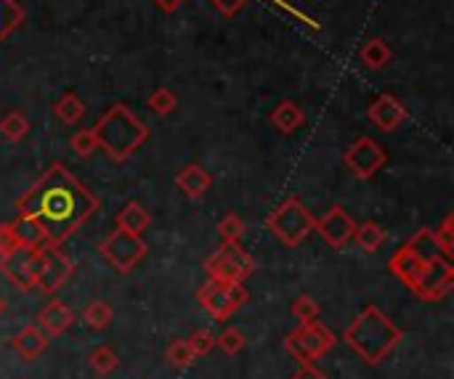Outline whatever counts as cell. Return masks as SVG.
<instances>
[{"mask_svg": "<svg viewBox=\"0 0 454 379\" xmlns=\"http://www.w3.org/2000/svg\"><path fill=\"white\" fill-rule=\"evenodd\" d=\"M98 197L85 189L64 162H51V167L16 199V213L43 223L48 247H61L98 213Z\"/></svg>", "mask_w": 454, "mask_h": 379, "instance_id": "obj_1", "label": "cell"}, {"mask_svg": "<svg viewBox=\"0 0 454 379\" xmlns=\"http://www.w3.org/2000/svg\"><path fill=\"white\" fill-rule=\"evenodd\" d=\"M189 345H192V351H194L197 359H200V356H207V353L215 348V335H213L210 329H197V332L189 337Z\"/></svg>", "mask_w": 454, "mask_h": 379, "instance_id": "obj_37", "label": "cell"}, {"mask_svg": "<svg viewBox=\"0 0 454 379\" xmlns=\"http://www.w3.org/2000/svg\"><path fill=\"white\" fill-rule=\"evenodd\" d=\"M454 287V266L450 263V258H436L426 266V271L420 274V279L415 282L412 292L426 300V303H436L444 300Z\"/></svg>", "mask_w": 454, "mask_h": 379, "instance_id": "obj_11", "label": "cell"}, {"mask_svg": "<svg viewBox=\"0 0 454 379\" xmlns=\"http://www.w3.org/2000/svg\"><path fill=\"white\" fill-rule=\"evenodd\" d=\"M335 343H338L335 332L322 321H314V324H298V329H293L285 337V351L298 364H314L322 356H327L335 348Z\"/></svg>", "mask_w": 454, "mask_h": 379, "instance_id": "obj_5", "label": "cell"}, {"mask_svg": "<svg viewBox=\"0 0 454 379\" xmlns=\"http://www.w3.org/2000/svg\"><path fill=\"white\" fill-rule=\"evenodd\" d=\"M160 11H165V13H173V11H178V5L184 3V0H152Z\"/></svg>", "mask_w": 454, "mask_h": 379, "instance_id": "obj_41", "label": "cell"}, {"mask_svg": "<svg viewBox=\"0 0 454 379\" xmlns=\"http://www.w3.org/2000/svg\"><path fill=\"white\" fill-rule=\"evenodd\" d=\"M74 319L77 316H74V311L67 303H61L59 298H48V303L37 311L35 324L40 327V332L48 340H53V337H61L74 324Z\"/></svg>", "mask_w": 454, "mask_h": 379, "instance_id": "obj_14", "label": "cell"}, {"mask_svg": "<svg viewBox=\"0 0 454 379\" xmlns=\"http://www.w3.org/2000/svg\"><path fill=\"white\" fill-rule=\"evenodd\" d=\"M247 300H250V292L245 290V284H237V282L207 279V282L197 290V303H200L215 321L231 319Z\"/></svg>", "mask_w": 454, "mask_h": 379, "instance_id": "obj_6", "label": "cell"}, {"mask_svg": "<svg viewBox=\"0 0 454 379\" xmlns=\"http://www.w3.org/2000/svg\"><path fill=\"white\" fill-rule=\"evenodd\" d=\"M434 239H436V244H439L442 255H444V258H450L454 250V215L452 213H450V215L442 220V226L434 231Z\"/></svg>", "mask_w": 454, "mask_h": 379, "instance_id": "obj_36", "label": "cell"}, {"mask_svg": "<svg viewBox=\"0 0 454 379\" xmlns=\"http://www.w3.org/2000/svg\"><path fill=\"white\" fill-rule=\"evenodd\" d=\"M404 340V332L378 308V306H367L354 321L351 327H346L343 332V343L367 364V367H378L383 364Z\"/></svg>", "mask_w": 454, "mask_h": 379, "instance_id": "obj_2", "label": "cell"}, {"mask_svg": "<svg viewBox=\"0 0 454 379\" xmlns=\"http://www.w3.org/2000/svg\"><path fill=\"white\" fill-rule=\"evenodd\" d=\"M112 319H114V311H112V306L109 303H104V300H93V303H88L85 306V311H82V321H85V327H90V329H106L109 324H112Z\"/></svg>", "mask_w": 454, "mask_h": 379, "instance_id": "obj_28", "label": "cell"}, {"mask_svg": "<svg viewBox=\"0 0 454 379\" xmlns=\"http://www.w3.org/2000/svg\"><path fill=\"white\" fill-rule=\"evenodd\" d=\"M218 236H221L223 244H237V242H242V236H245V220H242L239 215L229 213V215L218 223Z\"/></svg>", "mask_w": 454, "mask_h": 379, "instance_id": "obj_32", "label": "cell"}, {"mask_svg": "<svg viewBox=\"0 0 454 379\" xmlns=\"http://www.w3.org/2000/svg\"><path fill=\"white\" fill-rule=\"evenodd\" d=\"M93 135L98 141V149L112 162H128L149 138L146 122L122 101L112 104L98 122L93 125Z\"/></svg>", "mask_w": 454, "mask_h": 379, "instance_id": "obj_3", "label": "cell"}, {"mask_svg": "<svg viewBox=\"0 0 454 379\" xmlns=\"http://www.w3.org/2000/svg\"><path fill=\"white\" fill-rule=\"evenodd\" d=\"M250 0H210V5L221 13V16H237Z\"/></svg>", "mask_w": 454, "mask_h": 379, "instance_id": "obj_38", "label": "cell"}, {"mask_svg": "<svg viewBox=\"0 0 454 379\" xmlns=\"http://www.w3.org/2000/svg\"><path fill=\"white\" fill-rule=\"evenodd\" d=\"M27 13L16 0H0V43L24 24Z\"/></svg>", "mask_w": 454, "mask_h": 379, "instance_id": "obj_26", "label": "cell"}, {"mask_svg": "<svg viewBox=\"0 0 454 379\" xmlns=\"http://www.w3.org/2000/svg\"><path fill=\"white\" fill-rule=\"evenodd\" d=\"M11 348L21 361H37L45 351H48V337L40 332L37 324H24L13 337H11Z\"/></svg>", "mask_w": 454, "mask_h": 379, "instance_id": "obj_17", "label": "cell"}, {"mask_svg": "<svg viewBox=\"0 0 454 379\" xmlns=\"http://www.w3.org/2000/svg\"><path fill=\"white\" fill-rule=\"evenodd\" d=\"M5 308H8V306H5V300H3V298H0V316H3V313H5Z\"/></svg>", "mask_w": 454, "mask_h": 379, "instance_id": "obj_42", "label": "cell"}, {"mask_svg": "<svg viewBox=\"0 0 454 379\" xmlns=\"http://www.w3.org/2000/svg\"><path fill=\"white\" fill-rule=\"evenodd\" d=\"M16 247H19V242H16V236H13V231H11V226H8V223H0V258L8 255V252L16 250Z\"/></svg>", "mask_w": 454, "mask_h": 379, "instance_id": "obj_39", "label": "cell"}, {"mask_svg": "<svg viewBox=\"0 0 454 379\" xmlns=\"http://www.w3.org/2000/svg\"><path fill=\"white\" fill-rule=\"evenodd\" d=\"M176 186L189 197V199H202L210 186H213V175L202 167V165H186L178 175H176Z\"/></svg>", "mask_w": 454, "mask_h": 379, "instance_id": "obj_18", "label": "cell"}, {"mask_svg": "<svg viewBox=\"0 0 454 379\" xmlns=\"http://www.w3.org/2000/svg\"><path fill=\"white\" fill-rule=\"evenodd\" d=\"M386 239H388L386 228H383L380 223H375V220L359 223V226L354 228V236H351V242H354L359 250H364L367 255H375V252L386 244Z\"/></svg>", "mask_w": 454, "mask_h": 379, "instance_id": "obj_21", "label": "cell"}, {"mask_svg": "<svg viewBox=\"0 0 454 379\" xmlns=\"http://www.w3.org/2000/svg\"><path fill=\"white\" fill-rule=\"evenodd\" d=\"M314 215L309 213V207L301 202V197H287L269 218H266V228L274 234L277 242H282L285 247H298L306 242V236L314 231Z\"/></svg>", "mask_w": 454, "mask_h": 379, "instance_id": "obj_4", "label": "cell"}, {"mask_svg": "<svg viewBox=\"0 0 454 379\" xmlns=\"http://www.w3.org/2000/svg\"><path fill=\"white\" fill-rule=\"evenodd\" d=\"M152 226V215L138 205V202H128L120 213H117V228L141 236L146 228Z\"/></svg>", "mask_w": 454, "mask_h": 379, "instance_id": "obj_22", "label": "cell"}, {"mask_svg": "<svg viewBox=\"0 0 454 379\" xmlns=\"http://www.w3.org/2000/svg\"><path fill=\"white\" fill-rule=\"evenodd\" d=\"M269 120H271V125H274L279 133L293 135V133L306 122V114H303V109H301L295 101H282V104H277V106L271 109Z\"/></svg>", "mask_w": 454, "mask_h": 379, "instance_id": "obj_20", "label": "cell"}, {"mask_svg": "<svg viewBox=\"0 0 454 379\" xmlns=\"http://www.w3.org/2000/svg\"><path fill=\"white\" fill-rule=\"evenodd\" d=\"M290 379H327V375L325 372H319L314 364H301V369L293 375Z\"/></svg>", "mask_w": 454, "mask_h": 379, "instance_id": "obj_40", "label": "cell"}, {"mask_svg": "<svg viewBox=\"0 0 454 379\" xmlns=\"http://www.w3.org/2000/svg\"><path fill=\"white\" fill-rule=\"evenodd\" d=\"M69 146H72V151H74L80 159L93 157V151L98 149V141H96V135H93V128H82V130H77V133L72 135Z\"/></svg>", "mask_w": 454, "mask_h": 379, "instance_id": "obj_34", "label": "cell"}, {"mask_svg": "<svg viewBox=\"0 0 454 379\" xmlns=\"http://www.w3.org/2000/svg\"><path fill=\"white\" fill-rule=\"evenodd\" d=\"M367 117H370V122H372L378 130H383V133H394V130L407 120V106H404L396 96H391V93H380V96L370 104Z\"/></svg>", "mask_w": 454, "mask_h": 379, "instance_id": "obj_15", "label": "cell"}, {"mask_svg": "<svg viewBox=\"0 0 454 379\" xmlns=\"http://www.w3.org/2000/svg\"><path fill=\"white\" fill-rule=\"evenodd\" d=\"M412 252H418L423 260H436V258H442V250H439V244H436V239H434V228H428V226H423L412 239H407L404 242Z\"/></svg>", "mask_w": 454, "mask_h": 379, "instance_id": "obj_27", "label": "cell"}, {"mask_svg": "<svg viewBox=\"0 0 454 379\" xmlns=\"http://www.w3.org/2000/svg\"><path fill=\"white\" fill-rule=\"evenodd\" d=\"M165 361H168L173 369L181 372V369H189V367L197 361V356H194L189 340H173V343L168 345V351H165Z\"/></svg>", "mask_w": 454, "mask_h": 379, "instance_id": "obj_30", "label": "cell"}, {"mask_svg": "<svg viewBox=\"0 0 454 379\" xmlns=\"http://www.w3.org/2000/svg\"><path fill=\"white\" fill-rule=\"evenodd\" d=\"M74 274V263L61 252V247H43V263H40V274H37V287L43 295L53 298Z\"/></svg>", "mask_w": 454, "mask_h": 379, "instance_id": "obj_12", "label": "cell"}, {"mask_svg": "<svg viewBox=\"0 0 454 379\" xmlns=\"http://www.w3.org/2000/svg\"><path fill=\"white\" fill-rule=\"evenodd\" d=\"M53 114H56L64 125H77V122L85 117V104H82V98H80L77 93L67 90V93H61V96L56 98Z\"/></svg>", "mask_w": 454, "mask_h": 379, "instance_id": "obj_24", "label": "cell"}, {"mask_svg": "<svg viewBox=\"0 0 454 379\" xmlns=\"http://www.w3.org/2000/svg\"><path fill=\"white\" fill-rule=\"evenodd\" d=\"M255 271V258L237 242V244H221L207 260H205V274L207 279L218 282H237L245 284Z\"/></svg>", "mask_w": 454, "mask_h": 379, "instance_id": "obj_7", "label": "cell"}, {"mask_svg": "<svg viewBox=\"0 0 454 379\" xmlns=\"http://www.w3.org/2000/svg\"><path fill=\"white\" fill-rule=\"evenodd\" d=\"M431 260H423L418 252H412L407 244H402L396 252H394V258L388 260V271L404 284V287H415V282L420 279V274L426 271V266H428Z\"/></svg>", "mask_w": 454, "mask_h": 379, "instance_id": "obj_16", "label": "cell"}, {"mask_svg": "<svg viewBox=\"0 0 454 379\" xmlns=\"http://www.w3.org/2000/svg\"><path fill=\"white\" fill-rule=\"evenodd\" d=\"M29 133V120L19 112V109H11L0 117V135L11 143H19L24 141Z\"/></svg>", "mask_w": 454, "mask_h": 379, "instance_id": "obj_25", "label": "cell"}, {"mask_svg": "<svg viewBox=\"0 0 454 379\" xmlns=\"http://www.w3.org/2000/svg\"><path fill=\"white\" fill-rule=\"evenodd\" d=\"M215 348H221V353H226V356L242 353V351H245V335H242V329H234V327L223 329V332L215 337Z\"/></svg>", "mask_w": 454, "mask_h": 379, "instance_id": "obj_35", "label": "cell"}, {"mask_svg": "<svg viewBox=\"0 0 454 379\" xmlns=\"http://www.w3.org/2000/svg\"><path fill=\"white\" fill-rule=\"evenodd\" d=\"M8 226H11L19 247H45L48 244V234H45L43 223L37 218H32V215L19 213Z\"/></svg>", "mask_w": 454, "mask_h": 379, "instance_id": "obj_19", "label": "cell"}, {"mask_svg": "<svg viewBox=\"0 0 454 379\" xmlns=\"http://www.w3.org/2000/svg\"><path fill=\"white\" fill-rule=\"evenodd\" d=\"M88 364H90L93 375H98V377H109L112 372H117V367H120V359H117V353H114L112 348L101 345V348L90 351V356H88Z\"/></svg>", "mask_w": 454, "mask_h": 379, "instance_id": "obj_29", "label": "cell"}, {"mask_svg": "<svg viewBox=\"0 0 454 379\" xmlns=\"http://www.w3.org/2000/svg\"><path fill=\"white\" fill-rule=\"evenodd\" d=\"M359 58H362V64L367 66V69H386L388 64H391V58H394V53H391V48H388V43L383 40V37H370L364 45H362V50H359Z\"/></svg>", "mask_w": 454, "mask_h": 379, "instance_id": "obj_23", "label": "cell"}, {"mask_svg": "<svg viewBox=\"0 0 454 379\" xmlns=\"http://www.w3.org/2000/svg\"><path fill=\"white\" fill-rule=\"evenodd\" d=\"M356 220L348 215V210L343 205H333L319 220H314V231L333 247V250H343L351 236H354Z\"/></svg>", "mask_w": 454, "mask_h": 379, "instance_id": "obj_13", "label": "cell"}, {"mask_svg": "<svg viewBox=\"0 0 454 379\" xmlns=\"http://www.w3.org/2000/svg\"><path fill=\"white\" fill-rule=\"evenodd\" d=\"M290 311L298 319V324H314V321H319V303L311 295H298L293 300Z\"/></svg>", "mask_w": 454, "mask_h": 379, "instance_id": "obj_31", "label": "cell"}, {"mask_svg": "<svg viewBox=\"0 0 454 379\" xmlns=\"http://www.w3.org/2000/svg\"><path fill=\"white\" fill-rule=\"evenodd\" d=\"M149 247L141 236L128 234L122 228H114L101 244H98V255L117 271V274H130L144 258H146Z\"/></svg>", "mask_w": 454, "mask_h": 379, "instance_id": "obj_8", "label": "cell"}, {"mask_svg": "<svg viewBox=\"0 0 454 379\" xmlns=\"http://www.w3.org/2000/svg\"><path fill=\"white\" fill-rule=\"evenodd\" d=\"M21 379H27V377H21Z\"/></svg>", "mask_w": 454, "mask_h": 379, "instance_id": "obj_43", "label": "cell"}, {"mask_svg": "<svg viewBox=\"0 0 454 379\" xmlns=\"http://www.w3.org/2000/svg\"><path fill=\"white\" fill-rule=\"evenodd\" d=\"M43 263V247H16L0 258V274L21 292L37 287V274Z\"/></svg>", "mask_w": 454, "mask_h": 379, "instance_id": "obj_9", "label": "cell"}, {"mask_svg": "<svg viewBox=\"0 0 454 379\" xmlns=\"http://www.w3.org/2000/svg\"><path fill=\"white\" fill-rule=\"evenodd\" d=\"M386 159H388L386 149H383L375 138H370V135H359V138L343 151L346 167H348L359 181L375 178V175L383 170Z\"/></svg>", "mask_w": 454, "mask_h": 379, "instance_id": "obj_10", "label": "cell"}, {"mask_svg": "<svg viewBox=\"0 0 454 379\" xmlns=\"http://www.w3.org/2000/svg\"><path fill=\"white\" fill-rule=\"evenodd\" d=\"M146 106L154 112V114H160V117H165V114H170L176 106H178V96L170 90V88H157L152 96H149V101H146Z\"/></svg>", "mask_w": 454, "mask_h": 379, "instance_id": "obj_33", "label": "cell"}]
</instances>
